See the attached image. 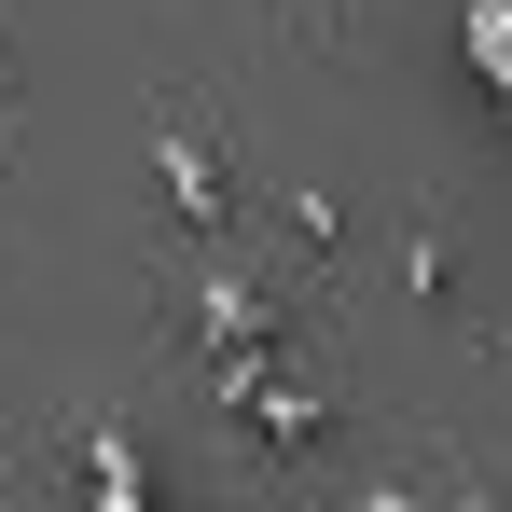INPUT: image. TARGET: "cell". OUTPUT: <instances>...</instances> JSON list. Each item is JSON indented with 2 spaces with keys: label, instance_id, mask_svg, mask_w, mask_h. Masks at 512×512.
<instances>
[{
  "label": "cell",
  "instance_id": "1",
  "mask_svg": "<svg viewBox=\"0 0 512 512\" xmlns=\"http://www.w3.org/2000/svg\"><path fill=\"white\" fill-rule=\"evenodd\" d=\"M153 180H167V208H180V250H236V236H250V194L222 167V125H208L194 84L153 97Z\"/></svg>",
  "mask_w": 512,
  "mask_h": 512
},
{
  "label": "cell",
  "instance_id": "2",
  "mask_svg": "<svg viewBox=\"0 0 512 512\" xmlns=\"http://www.w3.org/2000/svg\"><path fill=\"white\" fill-rule=\"evenodd\" d=\"M388 291L416 305V319H457V222H443V194L402 208V250H388Z\"/></svg>",
  "mask_w": 512,
  "mask_h": 512
},
{
  "label": "cell",
  "instance_id": "3",
  "mask_svg": "<svg viewBox=\"0 0 512 512\" xmlns=\"http://www.w3.org/2000/svg\"><path fill=\"white\" fill-rule=\"evenodd\" d=\"M277 236H291V263L319 277V263H333V236H346V208L319 194V180H291V194H277Z\"/></svg>",
  "mask_w": 512,
  "mask_h": 512
},
{
  "label": "cell",
  "instance_id": "4",
  "mask_svg": "<svg viewBox=\"0 0 512 512\" xmlns=\"http://www.w3.org/2000/svg\"><path fill=\"white\" fill-rule=\"evenodd\" d=\"M0 153H14V42H0Z\"/></svg>",
  "mask_w": 512,
  "mask_h": 512
}]
</instances>
